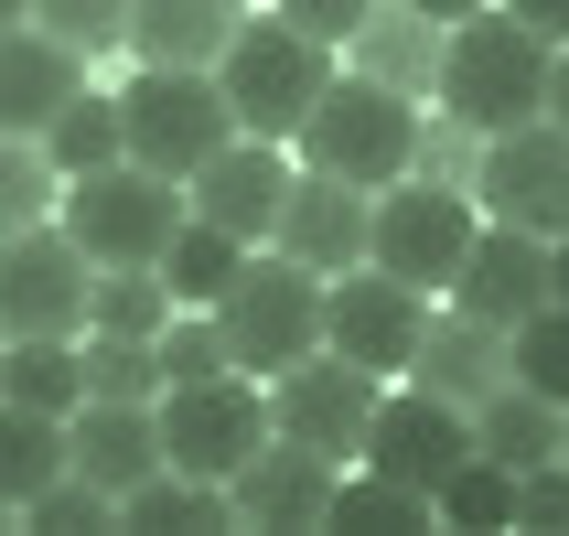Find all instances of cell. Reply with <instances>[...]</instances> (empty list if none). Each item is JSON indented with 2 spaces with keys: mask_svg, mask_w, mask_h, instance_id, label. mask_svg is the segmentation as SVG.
<instances>
[{
  "mask_svg": "<svg viewBox=\"0 0 569 536\" xmlns=\"http://www.w3.org/2000/svg\"><path fill=\"white\" fill-rule=\"evenodd\" d=\"M269 247H290L301 269H322V280H345V269H366L377 257V193L345 183V172H312L301 161V183H290V215Z\"/></svg>",
  "mask_w": 569,
  "mask_h": 536,
  "instance_id": "obj_15",
  "label": "cell"
},
{
  "mask_svg": "<svg viewBox=\"0 0 569 536\" xmlns=\"http://www.w3.org/2000/svg\"><path fill=\"white\" fill-rule=\"evenodd\" d=\"M97 322V257L76 247V225H22L0 247V333H87Z\"/></svg>",
  "mask_w": 569,
  "mask_h": 536,
  "instance_id": "obj_10",
  "label": "cell"
},
{
  "mask_svg": "<svg viewBox=\"0 0 569 536\" xmlns=\"http://www.w3.org/2000/svg\"><path fill=\"white\" fill-rule=\"evenodd\" d=\"M516 526H527V536H569V462L527 473V505H516Z\"/></svg>",
  "mask_w": 569,
  "mask_h": 536,
  "instance_id": "obj_39",
  "label": "cell"
},
{
  "mask_svg": "<svg viewBox=\"0 0 569 536\" xmlns=\"http://www.w3.org/2000/svg\"><path fill=\"white\" fill-rule=\"evenodd\" d=\"M161 441H172V473H204V483H237L258 451L280 441V408H269V376H193L161 397Z\"/></svg>",
  "mask_w": 569,
  "mask_h": 536,
  "instance_id": "obj_7",
  "label": "cell"
},
{
  "mask_svg": "<svg viewBox=\"0 0 569 536\" xmlns=\"http://www.w3.org/2000/svg\"><path fill=\"white\" fill-rule=\"evenodd\" d=\"M441 54H451V22H430L419 0H377V22L345 43L355 75H377V87H409V97H441Z\"/></svg>",
  "mask_w": 569,
  "mask_h": 536,
  "instance_id": "obj_21",
  "label": "cell"
},
{
  "mask_svg": "<svg viewBox=\"0 0 569 536\" xmlns=\"http://www.w3.org/2000/svg\"><path fill=\"white\" fill-rule=\"evenodd\" d=\"M76 473L108 483V494H140L151 473H172L161 408H140V397H87V408H76Z\"/></svg>",
  "mask_w": 569,
  "mask_h": 536,
  "instance_id": "obj_20",
  "label": "cell"
},
{
  "mask_svg": "<svg viewBox=\"0 0 569 536\" xmlns=\"http://www.w3.org/2000/svg\"><path fill=\"white\" fill-rule=\"evenodd\" d=\"M548 119L569 129V43H559V75H548Z\"/></svg>",
  "mask_w": 569,
  "mask_h": 536,
  "instance_id": "obj_42",
  "label": "cell"
},
{
  "mask_svg": "<svg viewBox=\"0 0 569 536\" xmlns=\"http://www.w3.org/2000/svg\"><path fill=\"white\" fill-rule=\"evenodd\" d=\"M473 451H483V441H473V408H462V397H430L419 376L387 386L377 429H366V462H377L387 483H419V494H441Z\"/></svg>",
  "mask_w": 569,
  "mask_h": 536,
  "instance_id": "obj_13",
  "label": "cell"
},
{
  "mask_svg": "<svg viewBox=\"0 0 569 536\" xmlns=\"http://www.w3.org/2000/svg\"><path fill=\"white\" fill-rule=\"evenodd\" d=\"M506 11H527V22H538L548 43H569V0H506Z\"/></svg>",
  "mask_w": 569,
  "mask_h": 536,
  "instance_id": "obj_40",
  "label": "cell"
},
{
  "mask_svg": "<svg viewBox=\"0 0 569 536\" xmlns=\"http://www.w3.org/2000/svg\"><path fill=\"white\" fill-rule=\"evenodd\" d=\"M290 183H301V172H290V140H248V129H237V140L193 172V215H216L226 236L269 247L280 215H290Z\"/></svg>",
  "mask_w": 569,
  "mask_h": 536,
  "instance_id": "obj_16",
  "label": "cell"
},
{
  "mask_svg": "<svg viewBox=\"0 0 569 536\" xmlns=\"http://www.w3.org/2000/svg\"><path fill=\"white\" fill-rule=\"evenodd\" d=\"M269 11H290V22L301 32H322V43H333V54H345L355 32L377 22V0H269Z\"/></svg>",
  "mask_w": 569,
  "mask_h": 536,
  "instance_id": "obj_38",
  "label": "cell"
},
{
  "mask_svg": "<svg viewBox=\"0 0 569 536\" xmlns=\"http://www.w3.org/2000/svg\"><path fill=\"white\" fill-rule=\"evenodd\" d=\"M516 505H527V473H506L495 451H473V462L441 483V526L451 536H516Z\"/></svg>",
  "mask_w": 569,
  "mask_h": 536,
  "instance_id": "obj_29",
  "label": "cell"
},
{
  "mask_svg": "<svg viewBox=\"0 0 569 536\" xmlns=\"http://www.w3.org/2000/svg\"><path fill=\"white\" fill-rule=\"evenodd\" d=\"M64 473H76V418H43V408L0 418V505H32Z\"/></svg>",
  "mask_w": 569,
  "mask_h": 536,
  "instance_id": "obj_28",
  "label": "cell"
},
{
  "mask_svg": "<svg viewBox=\"0 0 569 536\" xmlns=\"http://www.w3.org/2000/svg\"><path fill=\"white\" fill-rule=\"evenodd\" d=\"M430 526H441V494L387 483L377 462H355L345 494H333V526H322V536H430Z\"/></svg>",
  "mask_w": 569,
  "mask_h": 536,
  "instance_id": "obj_26",
  "label": "cell"
},
{
  "mask_svg": "<svg viewBox=\"0 0 569 536\" xmlns=\"http://www.w3.org/2000/svg\"><path fill=\"white\" fill-rule=\"evenodd\" d=\"M345 473L355 462H322V451H301V441H269L248 473L226 483V494H237V536H322Z\"/></svg>",
  "mask_w": 569,
  "mask_h": 536,
  "instance_id": "obj_14",
  "label": "cell"
},
{
  "mask_svg": "<svg viewBox=\"0 0 569 536\" xmlns=\"http://www.w3.org/2000/svg\"><path fill=\"white\" fill-rule=\"evenodd\" d=\"M237 526V494L204 473H151L140 494H119V536H226Z\"/></svg>",
  "mask_w": 569,
  "mask_h": 536,
  "instance_id": "obj_25",
  "label": "cell"
},
{
  "mask_svg": "<svg viewBox=\"0 0 569 536\" xmlns=\"http://www.w3.org/2000/svg\"><path fill=\"white\" fill-rule=\"evenodd\" d=\"M11 526L22 536H119V494L87 483V473H64V483H43L32 505H11Z\"/></svg>",
  "mask_w": 569,
  "mask_h": 536,
  "instance_id": "obj_33",
  "label": "cell"
},
{
  "mask_svg": "<svg viewBox=\"0 0 569 536\" xmlns=\"http://www.w3.org/2000/svg\"><path fill=\"white\" fill-rule=\"evenodd\" d=\"M0 397L11 408H43V418H76L87 408V333H11Z\"/></svg>",
  "mask_w": 569,
  "mask_h": 536,
  "instance_id": "obj_24",
  "label": "cell"
},
{
  "mask_svg": "<svg viewBox=\"0 0 569 536\" xmlns=\"http://www.w3.org/2000/svg\"><path fill=\"white\" fill-rule=\"evenodd\" d=\"M430 22H473V11H495V0H419Z\"/></svg>",
  "mask_w": 569,
  "mask_h": 536,
  "instance_id": "obj_43",
  "label": "cell"
},
{
  "mask_svg": "<svg viewBox=\"0 0 569 536\" xmlns=\"http://www.w3.org/2000/svg\"><path fill=\"white\" fill-rule=\"evenodd\" d=\"M76 97H87V54H76L64 32L0 22V129H11V140H43Z\"/></svg>",
  "mask_w": 569,
  "mask_h": 536,
  "instance_id": "obj_17",
  "label": "cell"
},
{
  "mask_svg": "<svg viewBox=\"0 0 569 536\" xmlns=\"http://www.w3.org/2000/svg\"><path fill=\"white\" fill-rule=\"evenodd\" d=\"M483 215L495 225H527V236H569V129L559 119H527V129H495L483 140Z\"/></svg>",
  "mask_w": 569,
  "mask_h": 536,
  "instance_id": "obj_12",
  "label": "cell"
},
{
  "mask_svg": "<svg viewBox=\"0 0 569 536\" xmlns=\"http://www.w3.org/2000/svg\"><path fill=\"white\" fill-rule=\"evenodd\" d=\"M161 365H172V386L193 376H237V344H226L216 312H172V333H161Z\"/></svg>",
  "mask_w": 569,
  "mask_h": 536,
  "instance_id": "obj_37",
  "label": "cell"
},
{
  "mask_svg": "<svg viewBox=\"0 0 569 536\" xmlns=\"http://www.w3.org/2000/svg\"><path fill=\"white\" fill-rule=\"evenodd\" d=\"M226 97H237V129L248 140H301L312 129V108L333 97V75H345V54L322 43V32H301L290 11H248V32L226 43Z\"/></svg>",
  "mask_w": 569,
  "mask_h": 536,
  "instance_id": "obj_2",
  "label": "cell"
},
{
  "mask_svg": "<svg viewBox=\"0 0 569 536\" xmlns=\"http://www.w3.org/2000/svg\"><path fill=\"white\" fill-rule=\"evenodd\" d=\"M172 312H183V301H172L161 269H97V322L87 333H140V344H161Z\"/></svg>",
  "mask_w": 569,
  "mask_h": 536,
  "instance_id": "obj_31",
  "label": "cell"
},
{
  "mask_svg": "<svg viewBox=\"0 0 569 536\" xmlns=\"http://www.w3.org/2000/svg\"><path fill=\"white\" fill-rule=\"evenodd\" d=\"M548 75H559V43H548L527 11H473V22H451V54H441V97L430 108H451V119H473L483 140L495 129H527L548 119Z\"/></svg>",
  "mask_w": 569,
  "mask_h": 536,
  "instance_id": "obj_1",
  "label": "cell"
},
{
  "mask_svg": "<svg viewBox=\"0 0 569 536\" xmlns=\"http://www.w3.org/2000/svg\"><path fill=\"white\" fill-rule=\"evenodd\" d=\"M473 441L495 451L506 473H548V462H569V408L516 376V386H495V397L473 408Z\"/></svg>",
  "mask_w": 569,
  "mask_h": 536,
  "instance_id": "obj_23",
  "label": "cell"
},
{
  "mask_svg": "<svg viewBox=\"0 0 569 536\" xmlns=\"http://www.w3.org/2000/svg\"><path fill=\"white\" fill-rule=\"evenodd\" d=\"M216 322H226V344H237V365H248V376H290L301 354L333 344V280H322V269H301L290 247H258L248 280L216 301Z\"/></svg>",
  "mask_w": 569,
  "mask_h": 536,
  "instance_id": "obj_4",
  "label": "cell"
},
{
  "mask_svg": "<svg viewBox=\"0 0 569 536\" xmlns=\"http://www.w3.org/2000/svg\"><path fill=\"white\" fill-rule=\"evenodd\" d=\"M548 301H569V236H548Z\"/></svg>",
  "mask_w": 569,
  "mask_h": 536,
  "instance_id": "obj_41",
  "label": "cell"
},
{
  "mask_svg": "<svg viewBox=\"0 0 569 536\" xmlns=\"http://www.w3.org/2000/svg\"><path fill=\"white\" fill-rule=\"evenodd\" d=\"M43 151L64 161V183H76V172H108V161H129V108H119V87H87L54 129H43Z\"/></svg>",
  "mask_w": 569,
  "mask_h": 536,
  "instance_id": "obj_30",
  "label": "cell"
},
{
  "mask_svg": "<svg viewBox=\"0 0 569 536\" xmlns=\"http://www.w3.org/2000/svg\"><path fill=\"white\" fill-rule=\"evenodd\" d=\"M419 129H430V97L409 87H377V75H333V97L312 108V129H301V161L312 172H345V183L387 193V183H409L419 172Z\"/></svg>",
  "mask_w": 569,
  "mask_h": 536,
  "instance_id": "obj_3",
  "label": "cell"
},
{
  "mask_svg": "<svg viewBox=\"0 0 569 536\" xmlns=\"http://www.w3.org/2000/svg\"><path fill=\"white\" fill-rule=\"evenodd\" d=\"M473 236H483V193H473V183L409 172V183L377 193V269H398V280H419V290H441V301H451V280H462Z\"/></svg>",
  "mask_w": 569,
  "mask_h": 536,
  "instance_id": "obj_8",
  "label": "cell"
},
{
  "mask_svg": "<svg viewBox=\"0 0 569 536\" xmlns=\"http://www.w3.org/2000/svg\"><path fill=\"white\" fill-rule=\"evenodd\" d=\"M87 397H140V408H161V397H172L161 344H140V333H87Z\"/></svg>",
  "mask_w": 569,
  "mask_h": 536,
  "instance_id": "obj_32",
  "label": "cell"
},
{
  "mask_svg": "<svg viewBox=\"0 0 569 536\" xmlns=\"http://www.w3.org/2000/svg\"><path fill=\"white\" fill-rule=\"evenodd\" d=\"M119 108H129V161H151L172 183H193L237 140V97H226L216 64H129Z\"/></svg>",
  "mask_w": 569,
  "mask_h": 536,
  "instance_id": "obj_6",
  "label": "cell"
},
{
  "mask_svg": "<svg viewBox=\"0 0 569 536\" xmlns=\"http://www.w3.org/2000/svg\"><path fill=\"white\" fill-rule=\"evenodd\" d=\"M248 257H258L248 236H226L216 215H193L183 236H172V247H161V280H172V301H183V312H216L226 290L248 280Z\"/></svg>",
  "mask_w": 569,
  "mask_h": 536,
  "instance_id": "obj_27",
  "label": "cell"
},
{
  "mask_svg": "<svg viewBox=\"0 0 569 536\" xmlns=\"http://www.w3.org/2000/svg\"><path fill=\"white\" fill-rule=\"evenodd\" d=\"M516 376L569 408V301H548L538 322H516Z\"/></svg>",
  "mask_w": 569,
  "mask_h": 536,
  "instance_id": "obj_35",
  "label": "cell"
},
{
  "mask_svg": "<svg viewBox=\"0 0 569 536\" xmlns=\"http://www.w3.org/2000/svg\"><path fill=\"white\" fill-rule=\"evenodd\" d=\"M269 408H280V441L322 451V462H366V429H377V408H387V376L322 344V354H301L290 376H269Z\"/></svg>",
  "mask_w": 569,
  "mask_h": 536,
  "instance_id": "obj_9",
  "label": "cell"
},
{
  "mask_svg": "<svg viewBox=\"0 0 569 536\" xmlns=\"http://www.w3.org/2000/svg\"><path fill=\"white\" fill-rule=\"evenodd\" d=\"M430 322H441V290L398 280V269H345L333 280V354H355V365H377L387 386L419 365V344H430Z\"/></svg>",
  "mask_w": 569,
  "mask_h": 536,
  "instance_id": "obj_11",
  "label": "cell"
},
{
  "mask_svg": "<svg viewBox=\"0 0 569 536\" xmlns=\"http://www.w3.org/2000/svg\"><path fill=\"white\" fill-rule=\"evenodd\" d=\"M248 32V0H140L129 11V64H226Z\"/></svg>",
  "mask_w": 569,
  "mask_h": 536,
  "instance_id": "obj_22",
  "label": "cell"
},
{
  "mask_svg": "<svg viewBox=\"0 0 569 536\" xmlns=\"http://www.w3.org/2000/svg\"><path fill=\"white\" fill-rule=\"evenodd\" d=\"M129 11H140V0H32V22L64 32L76 54H119V43H129Z\"/></svg>",
  "mask_w": 569,
  "mask_h": 536,
  "instance_id": "obj_36",
  "label": "cell"
},
{
  "mask_svg": "<svg viewBox=\"0 0 569 536\" xmlns=\"http://www.w3.org/2000/svg\"><path fill=\"white\" fill-rule=\"evenodd\" d=\"M54 215H64V161L43 140H11L0 151V225L22 236V225H54Z\"/></svg>",
  "mask_w": 569,
  "mask_h": 536,
  "instance_id": "obj_34",
  "label": "cell"
},
{
  "mask_svg": "<svg viewBox=\"0 0 569 536\" xmlns=\"http://www.w3.org/2000/svg\"><path fill=\"white\" fill-rule=\"evenodd\" d=\"M451 301L483 312V322H506V333H516V322H538V312H548V236L483 215V236H473V257H462Z\"/></svg>",
  "mask_w": 569,
  "mask_h": 536,
  "instance_id": "obj_18",
  "label": "cell"
},
{
  "mask_svg": "<svg viewBox=\"0 0 569 536\" xmlns=\"http://www.w3.org/2000/svg\"><path fill=\"white\" fill-rule=\"evenodd\" d=\"M409 376L430 386V397L483 408L495 386H516V333H506V322H483V312H462V301H441V322H430V344H419Z\"/></svg>",
  "mask_w": 569,
  "mask_h": 536,
  "instance_id": "obj_19",
  "label": "cell"
},
{
  "mask_svg": "<svg viewBox=\"0 0 569 536\" xmlns=\"http://www.w3.org/2000/svg\"><path fill=\"white\" fill-rule=\"evenodd\" d=\"M64 225L97 269H161V247L193 225V183H172L151 161H108V172L64 183Z\"/></svg>",
  "mask_w": 569,
  "mask_h": 536,
  "instance_id": "obj_5",
  "label": "cell"
},
{
  "mask_svg": "<svg viewBox=\"0 0 569 536\" xmlns=\"http://www.w3.org/2000/svg\"><path fill=\"white\" fill-rule=\"evenodd\" d=\"M0 22H32V0H0Z\"/></svg>",
  "mask_w": 569,
  "mask_h": 536,
  "instance_id": "obj_44",
  "label": "cell"
}]
</instances>
